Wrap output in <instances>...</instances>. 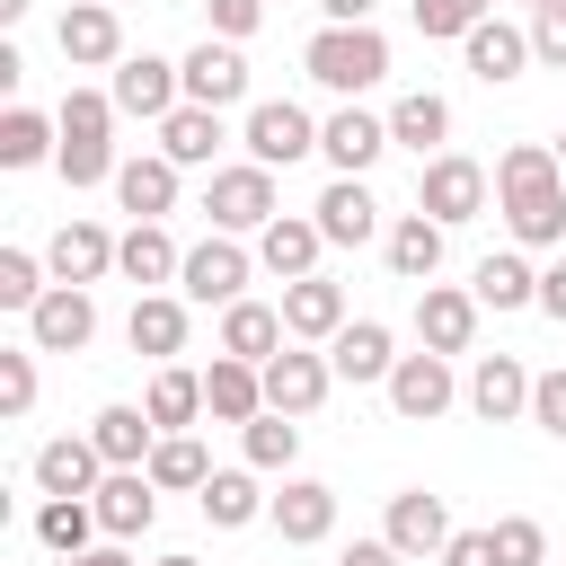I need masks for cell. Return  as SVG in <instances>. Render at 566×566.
Segmentation results:
<instances>
[{"instance_id":"obj_36","label":"cell","mask_w":566,"mask_h":566,"mask_svg":"<svg viewBox=\"0 0 566 566\" xmlns=\"http://www.w3.org/2000/svg\"><path fill=\"white\" fill-rule=\"evenodd\" d=\"M389 142H398V150H416V159H433V150L451 142V97H433V88H407V97L389 106Z\"/></svg>"},{"instance_id":"obj_51","label":"cell","mask_w":566,"mask_h":566,"mask_svg":"<svg viewBox=\"0 0 566 566\" xmlns=\"http://www.w3.org/2000/svg\"><path fill=\"white\" fill-rule=\"evenodd\" d=\"M336 566H416V557H407V548H389V539H354Z\"/></svg>"},{"instance_id":"obj_43","label":"cell","mask_w":566,"mask_h":566,"mask_svg":"<svg viewBox=\"0 0 566 566\" xmlns=\"http://www.w3.org/2000/svg\"><path fill=\"white\" fill-rule=\"evenodd\" d=\"M44 292H53V265H44V256H27V248H0V310H18V318H27Z\"/></svg>"},{"instance_id":"obj_34","label":"cell","mask_w":566,"mask_h":566,"mask_svg":"<svg viewBox=\"0 0 566 566\" xmlns=\"http://www.w3.org/2000/svg\"><path fill=\"white\" fill-rule=\"evenodd\" d=\"M283 345H292L283 310H265V301H230V310H221V354H239V363H274Z\"/></svg>"},{"instance_id":"obj_37","label":"cell","mask_w":566,"mask_h":566,"mask_svg":"<svg viewBox=\"0 0 566 566\" xmlns=\"http://www.w3.org/2000/svg\"><path fill=\"white\" fill-rule=\"evenodd\" d=\"M142 407H150V424H159V433H186V424L203 416V371L159 363V371H150V389H142Z\"/></svg>"},{"instance_id":"obj_15","label":"cell","mask_w":566,"mask_h":566,"mask_svg":"<svg viewBox=\"0 0 566 566\" xmlns=\"http://www.w3.org/2000/svg\"><path fill=\"white\" fill-rule=\"evenodd\" d=\"M460 62H469V80H486V88H504V80H522L539 53H531V27H504V18H478L469 35H460Z\"/></svg>"},{"instance_id":"obj_1","label":"cell","mask_w":566,"mask_h":566,"mask_svg":"<svg viewBox=\"0 0 566 566\" xmlns=\"http://www.w3.org/2000/svg\"><path fill=\"white\" fill-rule=\"evenodd\" d=\"M495 212H504L513 248H566V168H557V142H513L495 159Z\"/></svg>"},{"instance_id":"obj_2","label":"cell","mask_w":566,"mask_h":566,"mask_svg":"<svg viewBox=\"0 0 566 566\" xmlns=\"http://www.w3.org/2000/svg\"><path fill=\"white\" fill-rule=\"evenodd\" d=\"M62 150H53V168H62V186H115V97L106 88H71L62 97Z\"/></svg>"},{"instance_id":"obj_7","label":"cell","mask_w":566,"mask_h":566,"mask_svg":"<svg viewBox=\"0 0 566 566\" xmlns=\"http://www.w3.org/2000/svg\"><path fill=\"white\" fill-rule=\"evenodd\" d=\"M106 97H115V115L168 124V115L186 106V71H177V62H159V53H124V62H115V80H106Z\"/></svg>"},{"instance_id":"obj_33","label":"cell","mask_w":566,"mask_h":566,"mask_svg":"<svg viewBox=\"0 0 566 566\" xmlns=\"http://www.w3.org/2000/svg\"><path fill=\"white\" fill-rule=\"evenodd\" d=\"M88 442L106 451V469H142V460L159 451V424H150V407H124V398H115V407L88 416Z\"/></svg>"},{"instance_id":"obj_23","label":"cell","mask_w":566,"mask_h":566,"mask_svg":"<svg viewBox=\"0 0 566 566\" xmlns=\"http://www.w3.org/2000/svg\"><path fill=\"white\" fill-rule=\"evenodd\" d=\"M35 495H97V478H106V451L88 442V433H53L35 460Z\"/></svg>"},{"instance_id":"obj_58","label":"cell","mask_w":566,"mask_h":566,"mask_svg":"<svg viewBox=\"0 0 566 566\" xmlns=\"http://www.w3.org/2000/svg\"><path fill=\"white\" fill-rule=\"evenodd\" d=\"M522 9H548V0H522Z\"/></svg>"},{"instance_id":"obj_45","label":"cell","mask_w":566,"mask_h":566,"mask_svg":"<svg viewBox=\"0 0 566 566\" xmlns=\"http://www.w3.org/2000/svg\"><path fill=\"white\" fill-rule=\"evenodd\" d=\"M478 18H495V0H416V35H442V44H460Z\"/></svg>"},{"instance_id":"obj_49","label":"cell","mask_w":566,"mask_h":566,"mask_svg":"<svg viewBox=\"0 0 566 566\" xmlns=\"http://www.w3.org/2000/svg\"><path fill=\"white\" fill-rule=\"evenodd\" d=\"M531 53H539L548 71H566V0H548V9H531Z\"/></svg>"},{"instance_id":"obj_35","label":"cell","mask_w":566,"mask_h":566,"mask_svg":"<svg viewBox=\"0 0 566 566\" xmlns=\"http://www.w3.org/2000/svg\"><path fill=\"white\" fill-rule=\"evenodd\" d=\"M195 504H203V522H212V531H248V522H265V504H274V495L256 486V469H212Z\"/></svg>"},{"instance_id":"obj_50","label":"cell","mask_w":566,"mask_h":566,"mask_svg":"<svg viewBox=\"0 0 566 566\" xmlns=\"http://www.w3.org/2000/svg\"><path fill=\"white\" fill-rule=\"evenodd\" d=\"M433 566H495V531H451V548Z\"/></svg>"},{"instance_id":"obj_11","label":"cell","mask_w":566,"mask_h":566,"mask_svg":"<svg viewBox=\"0 0 566 566\" xmlns=\"http://www.w3.org/2000/svg\"><path fill=\"white\" fill-rule=\"evenodd\" d=\"M97 336V301H88V283H53L35 310H27V345L35 354H80Z\"/></svg>"},{"instance_id":"obj_54","label":"cell","mask_w":566,"mask_h":566,"mask_svg":"<svg viewBox=\"0 0 566 566\" xmlns=\"http://www.w3.org/2000/svg\"><path fill=\"white\" fill-rule=\"evenodd\" d=\"M62 566H133V557H124V539H106V548H80V557H62Z\"/></svg>"},{"instance_id":"obj_52","label":"cell","mask_w":566,"mask_h":566,"mask_svg":"<svg viewBox=\"0 0 566 566\" xmlns=\"http://www.w3.org/2000/svg\"><path fill=\"white\" fill-rule=\"evenodd\" d=\"M539 310L566 327V256H557V265H539Z\"/></svg>"},{"instance_id":"obj_53","label":"cell","mask_w":566,"mask_h":566,"mask_svg":"<svg viewBox=\"0 0 566 566\" xmlns=\"http://www.w3.org/2000/svg\"><path fill=\"white\" fill-rule=\"evenodd\" d=\"M371 9H380V0H318V18H327V27H363Z\"/></svg>"},{"instance_id":"obj_21","label":"cell","mask_w":566,"mask_h":566,"mask_svg":"<svg viewBox=\"0 0 566 566\" xmlns=\"http://www.w3.org/2000/svg\"><path fill=\"white\" fill-rule=\"evenodd\" d=\"M327 363H336V380L371 389V380H389V371H398V336H389L380 318H345V327L327 336Z\"/></svg>"},{"instance_id":"obj_29","label":"cell","mask_w":566,"mask_h":566,"mask_svg":"<svg viewBox=\"0 0 566 566\" xmlns=\"http://www.w3.org/2000/svg\"><path fill=\"white\" fill-rule=\"evenodd\" d=\"M124 345L150 354V363H177L186 354V292H142L133 318H124Z\"/></svg>"},{"instance_id":"obj_13","label":"cell","mask_w":566,"mask_h":566,"mask_svg":"<svg viewBox=\"0 0 566 566\" xmlns=\"http://www.w3.org/2000/svg\"><path fill=\"white\" fill-rule=\"evenodd\" d=\"M380 150H398V142H389V115H363L354 97H345V106H336V115L318 124V159H327L336 177H363V168H371Z\"/></svg>"},{"instance_id":"obj_8","label":"cell","mask_w":566,"mask_h":566,"mask_svg":"<svg viewBox=\"0 0 566 566\" xmlns=\"http://www.w3.org/2000/svg\"><path fill=\"white\" fill-rule=\"evenodd\" d=\"M53 44H62L71 71H115V62H124V18H115V0H71L62 27H53Z\"/></svg>"},{"instance_id":"obj_48","label":"cell","mask_w":566,"mask_h":566,"mask_svg":"<svg viewBox=\"0 0 566 566\" xmlns=\"http://www.w3.org/2000/svg\"><path fill=\"white\" fill-rule=\"evenodd\" d=\"M203 18H212V35H230V44H248V35L265 27V0H203Z\"/></svg>"},{"instance_id":"obj_47","label":"cell","mask_w":566,"mask_h":566,"mask_svg":"<svg viewBox=\"0 0 566 566\" xmlns=\"http://www.w3.org/2000/svg\"><path fill=\"white\" fill-rule=\"evenodd\" d=\"M531 424H539V433H557V442H566V363H557V371H539V380H531Z\"/></svg>"},{"instance_id":"obj_46","label":"cell","mask_w":566,"mask_h":566,"mask_svg":"<svg viewBox=\"0 0 566 566\" xmlns=\"http://www.w3.org/2000/svg\"><path fill=\"white\" fill-rule=\"evenodd\" d=\"M35 407V345H0V416Z\"/></svg>"},{"instance_id":"obj_10","label":"cell","mask_w":566,"mask_h":566,"mask_svg":"<svg viewBox=\"0 0 566 566\" xmlns=\"http://www.w3.org/2000/svg\"><path fill=\"white\" fill-rule=\"evenodd\" d=\"M380 389H389L398 424H433V416H451V398H460V380H451V354H398V371H389Z\"/></svg>"},{"instance_id":"obj_32","label":"cell","mask_w":566,"mask_h":566,"mask_svg":"<svg viewBox=\"0 0 566 566\" xmlns=\"http://www.w3.org/2000/svg\"><path fill=\"white\" fill-rule=\"evenodd\" d=\"M469 292H478V310H539V265L522 248H495V256H478Z\"/></svg>"},{"instance_id":"obj_39","label":"cell","mask_w":566,"mask_h":566,"mask_svg":"<svg viewBox=\"0 0 566 566\" xmlns=\"http://www.w3.org/2000/svg\"><path fill=\"white\" fill-rule=\"evenodd\" d=\"M159 150H168L177 168H212V150H221V106H177V115L159 124Z\"/></svg>"},{"instance_id":"obj_16","label":"cell","mask_w":566,"mask_h":566,"mask_svg":"<svg viewBox=\"0 0 566 566\" xmlns=\"http://www.w3.org/2000/svg\"><path fill=\"white\" fill-rule=\"evenodd\" d=\"M177 71H186V106H239L248 97V53L230 35H203Z\"/></svg>"},{"instance_id":"obj_25","label":"cell","mask_w":566,"mask_h":566,"mask_svg":"<svg viewBox=\"0 0 566 566\" xmlns=\"http://www.w3.org/2000/svg\"><path fill=\"white\" fill-rule=\"evenodd\" d=\"M115 203H124L133 221H168V212H177V159H168V150L124 159V168H115Z\"/></svg>"},{"instance_id":"obj_42","label":"cell","mask_w":566,"mask_h":566,"mask_svg":"<svg viewBox=\"0 0 566 566\" xmlns=\"http://www.w3.org/2000/svg\"><path fill=\"white\" fill-rule=\"evenodd\" d=\"M142 469H150V486H159V495H203V478H212V460H203V442H195V433H159V451H150Z\"/></svg>"},{"instance_id":"obj_27","label":"cell","mask_w":566,"mask_h":566,"mask_svg":"<svg viewBox=\"0 0 566 566\" xmlns=\"http://www.w3.org/2000/svg\"><path fill=\"white\" fill-rule=\"evenodd\" d=\"M380 256H389L398 283H433V274H442V221H433V212H398V221L380 230Z\"/></svg>"},{"instance_id":"obj_19","label":"cell","mask_w":566,"mask_h":566,"mask_svg":"<svg viewBox=\"0 0 566 566\" xmlns=\"http://www.w3.org/2000/svg\"><path fill=\"white\" fill-rule=\"evenodd\" d=\"M115 230L106 221H62L53 239H44V265H53V283H97V274H115Z\"/></svg>"},{"instance_id":"obj_26","label":"cell","mask_w":566,"mask_h":566,"mask_svg":"<svg viewBox=\"0 0 566 566\" xmlns=\"http://www.w3.org/2000/svg\"><path fill=\"white\" fill-rule=\"evenodd\" d=\"M310 212H318L327 248H363V239H380V203H371L363 177H327V195H318Z\"/></svg>"},{"instance_id":"obj_38","label":"cell","mask_w":566,"mask_h":566,"mask_svg":"<svg viewBox=\"0 0 566 566\" xmlns=\"http://www.w3.org/2000/svg\"><path fill=\"white\" fill-rule=\"evenodd\" d=\"M97 531H106V522H97V504H88V495H44V504H35V539H44L53 557H80Z\"/></svg>"},{"instance_id":"obj_55","label":"cell","mask_w":566,"mask_h":566,"mask_svg":"<svg viewBox=\"0 0 566 566\" xmlns=\"http://www.w3.org/2000/svg\"><path fill=\"white\" fill-rule=\"evenodd\" d=\"M27 9H35V0H0V27H18V18H27Z\"/></svg>"},{"instance_id":"obj_41","label":"cell","mask_w":566,"mask_h":566,"mask_svg":"<svg viewBox=\"0 0 566 566\" xmlns=\"http://www.w3.org/2000/svg\"><path fill=\"white\" fill-rule=\"evenodd\" d=\"M239 451H248V469H292L301 460V416H283V407H265V416H248L239 424Z\"/></svg>"},{"instance_id":"obj_44","label":"cell","mask_w":566,"mask_h":566,"mask_svg":"<svg viewBox=\"0 0 566 566\" xmlns=\"http://www.w3.org/2000/svg\"><path fill=\"white\" fill-rule=\"evenodd\" d=\"M486 531H495V566H548L539 513H504V522H486Z\"/></svg>"},{"instance_id":"obj_3","label":"cell","mask_w":566,"mask_h":566,"mask_svg":"<svg viewBox=\"0 0 566 566\" xmlns=\"http://www.w3.org/2000/svg\"><path fill=\"white\" fill-rule=\"evenodd\" d=\"M301 71L318 80V88H336V97H363V88H380L389 80V35L363 18V27H318L310 44H301Z\"/></svg>"},{"instance_id":"obj_6","label":"cell","mask_w":566,"mask_h":566,"mask_svg":"<svg viewBox=\"0 0 566 566\" xmlns=\"http://www.w3.org/2000/svg\"><path fill=\"white\" fill-rule=\"evenodd\" d=\"M203 212H212V230H230V239H248V230H265L283 203H274V168H256V159H239V168H212V186H203Z\"/></svg>"},{"instance_id":"obj_30","label":"cell","mask_w":566,"mask_h":566,"mask_svg":"<svg viewBox=\"0 0 566 566\" xmlns=\"http://www.w3.org/2000/svg\"><path fill=\"white\" fill-rule=\"evenodd\" d=\"M203 416H221V424H248V416H265V363L212 354V371H203Z\"/></svg>"},{"instance_id":"obj_31","label":"cell","mask_w":566,"mask_h":566,"mask_svg":"<svg viewBox=\"0 0 566 566\" xmlns=\"http://www.w3.org/2000/svg\"><path fill=\"white\" fill-rule=\"evenodd\" d=\"M177 265H186V248L168 239V221H133V230H124V248H115V274H124V283H142V292L177 283Z\"/></svg>"},{"instance_id":"obj_20","label":"cell","mask_w":566,"mask_h":566,"mask_svg":"<svg viewBox=\"0 0 566 566\" xmlns=\"http://www.w3.org/2000/svg\"><path fill=\"white\" fill-rule=\"evenodd\" d=\"M318 248H327L318 212H274V221L256 230V265H265V274H283V283L318 274Z\"/></svg>"},{"instance_id":"obj_24","label":"cell","mask_w":566,"mask_h":566,"mask_svg":"<svg viewBox=\"0 0 566 566\" xmlns=\"http://www.w3.org/2000/svg\"><path fill=\"white\" fill-rule=\"evenodd\" d=\"M88 504H97L106 539H142V531L159 522V486H150V469H106Z\"/></svg>"},{"instance_id":"obj_12","label":"cell","mask_w":566,"mask_h":566,"mask_svg":"<svg viewBox=\"0 0 566 566\" xmlns=\"http://www.w3.org/2000/svg\"><path fill=\"white\" fill-rule=\"evenodd\" d=\"M416 345H424V354H469V345H478V292H460V283H416Z\"/></svg>"},{"instance_id":"obj_14","label":"cell","mask_w":566,"mask_h":566,"mask_svg":"<svg viewBox=\"0 0 566 566\" xmlns=\"http://www.w3.org/2000/svg\"><path fill=\"white\" fill-rule=\"evenodd\" d=\"M327 389H336V363L310 354V345H283V354L265 363V407H283V416H318Z\"/></svg>"},{"instance_id":"obj_5","label":"cell","mask_w":566,"mask_h":566,"mask_svg":"<svg viewBox=\"0 0 566 566\" xmlns=\"http://www.w3.org/2000/svg\"><path fill=\"white\" fill-rule=\"evenodd\" d=\"M416 212H433L442 230L478 221V212H486V168L460 159V150H433V159L416 168Z\"/></svg>"},{"instance_id":"obj_22","label":"cell","mask_w":566,"mask_h":566,"mask_svg":"<svg viewBox=\"0 0 566 566\" xmlns=\"http://www.w3.org/2000/svg\"><path fill=\"white\" fill-rule=\"evenodd\" d=\"M531 380H539V371H522L513 354H478V371H469V416H478V424L531 416Z\"/></svg>"},{"instance_id":"obj_28","label":"cell","mask_w":566,"mask_h":566,"mask_svg":"<svg viewBox=\"0 0 566 566\" xmlns=\"http://www.w3.org/2000/svg\"><path fill=\"white\" fill-rule=\"evenodd\" d=\"M283 327H292V345H327L345 327V283H327V274L283 283Z\"/></svg>"},{"instance_id":"obj_4","label":"cell","mask_w":566,"mask_h":566,"mask_svg":"<svg viewBox=\"0 0 566 566\" xmlns=\"http://www.w3.org/2000/svg\"><path fill=\"white\" fill-rule=\"evenodd\" d=\"M248 274H256V256H248L230 230H212V239H195V248H186L177 292H186V301H203V310H230V301H248Z\"/></svg>"},{"instance_id":"obj_40","label":"cell","mask_w":566,"mask_h":566,"mask_svg":"<svg viewBox=\"0 0 566 566\" xmlns=\"http://www.w3.org/2000/svg\"><path fill=\"white\" fill-rule=\"evenodd\" d=\"M62 150V124L53 115H35V106H9L0 115V168H44Z\"/></svg>"},{"instance_id":"obj_17","label":"cell","mask_w":566,"mask_h":566,"mask_svg":"<svg viewBox=\"0 0 566 566\" xmlns=\"http://www.w3.org/2000/svg\"><path fill=\"white\" fill-rule=\"evenodd\" d=\"M265 522L283 531V548H318L336 531V486L327 478H283V495L265 504Z\"/></svg>"},{"instance_id":"obj_57","label":"cell","mask_w":566,"mask_h":566,"mask_svg":"<svg viewBox=\"0 0 566 566\" xmlns=\"http://www.w3.org/2000/svg\"><path fill=\"white\" fill-rule=\"evenodd\" d=\"M557 168H566V133H557Z\"/></svg>"},{"instance_id":"obj_18","label":"cell","mask_w":566,"mask_h":566,"mask_svg":"<svg viewBox=\"0 0 566 566\" xmlns=\"http://www.w3.org/2000/svg\"><path fill=\"white\" fill-rule=\"evenodd\" d=\"M380 539H389V548H407V557H442V548H451V504H442V495H424V486H398V495H389Z\"/></svg>"},{"instance_id":"obj_56","label":"cell","mask_w":566,"mask_h":566,"mask_svg":"<svg viewBox=\"0 0 566 566\" xmlns=\"http://www.w3.org/2000/svg\"><path fill=\"white\" fill-rule=\"evenodd\" d=\"M159 566H203V557H186V548H177V557H159Z\"/></svg>"},{"instance_id":"obj_9","label":"cell","mask_w":566,"mask_h":566,"mask_svg":"<svg viewBox=\"0 0 566 566\" xmlns=\"http://www.w3.org/2000/svg\"><path fill=\"white\" fill-rule=\"evenodd\" d=\"M248 159L256 168H292V159H310L318 150V124H310V106H292V97H265V106H248Z\"/></svg>"}]
</instances>
